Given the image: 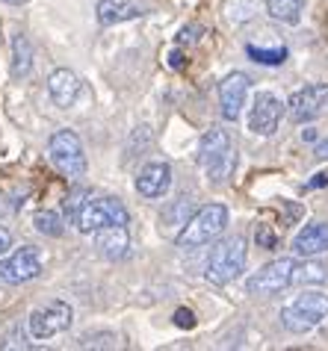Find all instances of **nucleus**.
<instances>
[{
  "instance_id": "obj_2",
  "label": "nucleus",
  "mask_w": 328,
  "mask_h": 351,
  "mask_svg": "<svg viewBox=\"0 0 328 351\" xmlns=\"http://www.w3.org/2000/svg\"><path fill=\"white\" fill-rule=\"evenodd\" d=\"M328 319V295L316 289H305L302 295H296L290 304L281 310V325L290 334H311L314 328H320Z\"/></svg>"
},
{
  "instance_id": "obj_31",
  "label": "nucleus",
  "mask_w": 328,
  "mask_h": 351,
  "mask_svg": "<svg viewBox=\"0 0 328 351\" xmlns=\"http://www.w3.org/2000/svg\"><path fill=\"white\" fill-rule=\"evenodd\" d=\"M169 65H172V68H180V65H183V56H180V53L175 51V53L169 56Z\"/></svg>"
},
{
  "instance_id": "obj_29",
  "label": "nucleus",
  "mask_w": 328,
  "mask_h": 351,
  "mask_svg": "<svg viewBox=\"0 0 328 351\" xmlns=\"http://www.w3.org/2000/svg\"><path fill=\"white\" fill-rule=\"evenodd\" d=\"M314 157H316V160H320V162H325V160H328V139H323L320 145H316Z\"/></svg>"
},
{
  "instance_id": "obj_11",
  "label": "nucleus",
  "mask_w": 328,
  "mask_h": 351,
  "mask_svg": "<svg viewBox=\"0 0 328 351\" xmlns=\"http://www.w3.org/2000/svg\"><path fill=\"white\" fill-rule=\"evenodd\" d=\"M248 89H252V80L243 71H231L225 80L219 83V106H222V119L225 121H237L239 112L246 106Z\"/></svg>"
},
{
  "instance_id": "obj_21",
  "label": "nucleus",
  "mask_w": 328,
  "mask_h": 351,
  "mask_svg": "<svg viewBox=\"0 0 328 351\" xmlns=\"http://www.w3.org/2000/svg\"><path fill=\"white\" fill-rule=\"evenodd\" d=\"M33 224H36V230H38V233H45V237H62V233H65L62 219L56 216L54 210L36 213V216H33Z\"/></svg>"
},
{
  "instance_id": "obj_25",
  "label": "nucleus",
  "mask_w": 328,
  "mask_h": 351,
  "mask_svg": "<svg viewBox=\"0 0 328 351\" xmlns=\"http://www.w3.org/2000/svg\"><path fill=\"white\" fill-rule=\"evenodd\" d=\"M255 239H257V245H260V248H275V245H278V239H275V233L269 230V224H257Z\"/></svg>"
},
{
  "instance_id": "obj_1",
  "label": "nucleus",
  "mask_w": 328,
  "mask_h": 351,
  "mask_svg": "<svg viewBox=\"0 0 328 351\" xmlns=\"http://www.w3.org/2000/svg\"><path fill=\"white\" fill-rule=\"evenodd\" d=\"M198 165L204 169L207 180L213 183V186H222V183H228V178L234 174L237 169V148L234 142H231L228 130H207L201 136V145H198Z\"/></svg>"
},
{
  "instance_id": "obj_27",
  "label": "nucleus",
  "mask_w": 328,
  "mask_h": 351,
  "mask_svg": "<svg viewBox=\"0 0 328 351\" xmlns=\"http://www.w3.org/2000/svg\"><path fill=\"white\" fill-rule=\"evenodd\" d=\"M175 325L178 328H187V330L196 328V316H192V310H183V307L175 310Z\"/></svg>"
},
{
  "instance_id": "obj_24",
  "label": "nucleus",
  "mask_w": 328,
  "mask_h": 351,
  "mask_svg": "<svg viewBox=\"0 0 328 351\" xmlns=\"http://www.w3.org/2000/svg\"><path fill=\"white\" fill-rule=\"evenodd\" d=\"M83 348H113L115 346V337L113 334H98V337H83L80 339Z\"/></svg>"
},
{
  "instance_id": "obj_12",
  "label": "nucleus",
  "mask_w": 328,
  "mask_h": 351,
  "mask_svg": "<svg viewBox=\"0 0 328 351\" xmlns=\"http://www.w3.org/2000/svg\"><path fill=\"white\" fill-rule=\"evenodd\" d=\"M281 112L284 106L272 92H257L252 112H248V130L255 136H272L278 121H281Z\"/></svg>"
},
{
  "instance_id": "obj_20",
  "label": "nucleus",
  "mask_w": 328,
  "mask_h": 351,
  "mask_svg": "<svg viewBox=\"0 0 328 351\" xmlns=\"http://www.w3.org/2000/svg\"><path fill=\"white\" fill-rule=\"evenodd\" d=\"M269 15L281 24H298L302 21V12H305V0H269L266 3Z\"/></svg>"
},
{
  "instance_id": "obj_22",
  "label": "nucleus",
  "mask_w": 328,
  "mask_h": 351,
  "mask_svg": "<svg viewBox=\"0 0 328 351\" xmlns=\"http://www.w3.org/2000/svg\"><path fill=\"white\" fill-rule=\"evenodd\" d=\"M248 56H252L255 62H263V65H281L287 60V51L284 47H272V51H266V47L248 45Z\"/></svg>"
},
{
  "instance_id": "obj_8",
  "label": "nucleus",
  "mask_w": 328,
  "mask_h": 351,
  "mask_svg": "<svg viewBox=\"0 0 328 351\" xmlns=\"http://www.w3.org/2000/svg\"><path fill=\"white\" fill-rule=\"evenodd\" d=\"M71 322H74L71 304H65V301H51V304L33 310L30 334L36 339H47V337H56V334H62V330H69Z\"/></svg>"
},
{
  "instance_id": "obj_32",
  "label": "nucleus",
  "mask_w": 328,
  "mask_h": 351,
  "mask_svg": "<svg viewBox=\"0 0 328 351\" xmlns=\"http://www.w3.org/2000/svg\"><path fill=\"white\" fill-rule=\"evenodd\" d=\"M302 139H305V142H314L316 133H314V130H302Z\"/></svg>"
},
{
  "instance_id": "obj_26",
  "label": "nucleus",
  "mask_w": 328,
  "mask_h": 351,
  "mask_svg": "<svg viewBox=\"0 0 328 351\" xmlns=\"http://www.w3.org/2000/svg\"><path fill=\"white\" fill-rule=\"evenodd\" d=\"M201 33H204V30H201V27H196V24H192V27H183L180 36H178V42H180V45H192V42H198V38H201Z\"/></svg>"
},
{
  "instance_id": "obj_13",
  "label": "nucleus",
  "mask_w": 328,
  "mask_h": 351,
  "mask_svg": "<svg viewBox=\"0 0 328 351\" xmlns=\"http://www.w3.org/2000/svg\"><path fill=\"white\" fill-rule=\"evenodd\" d=\"M47 92H51V101L60 106V110H69L80 97V77L69 68H56V71L47 77Z\"/></svg>"
},
{
  "instance_id": "obj_19",
  "label": "nucleus",
  "mask_w": 328,
  "mask_h": 351,
  "mask_svg": "<svg viewBox=\"0 0 328 351\" xmlns=\"http://www.w3.org/2000/svg\"><path fill=\"white\" fill-rule=\"evenodd\" d=\"M328 280V269L323 263H316L311 257H305L302 263H296L293 269V284L298 287H316V284H325Z\"/></svg>"
},
{
  "instance_id": "obj_6",
  "label": "nucleus",
  "mask_w": 328,
  "mask_h": 351,
  "mask_svg": "<svg viewBox=\"0 0 328 351\" xmlns=\"http://www.w3.org/2000/svg\"><path fill=\"white\" fill-rule=\"evenodd\" d=\"M71 221L80 233H95L101 228H110V224H128L130 216L119 198H95V201L86 198V204L77 210Z\"/></svg>"
},
{
  "instance_id": "obj_18",
  "label": "nucleus",
  "mask_w": 328,
  "mask_h": 351,
  "mask_svg": "<svg viewBox=\"0 0 328 351\" xmlns=\"http://www.w3.org/2000/svg\"><path fill=\"white\" fill-rule=\"evenodd\" d=\"M139 15H142V9L133 6V3H124V0H101L98 3V21L104 27L133 21V18H139Z\"/></svg>"
},
{
  "instance_id": "obj_4",
  "label": "nucleus",
  "mask_w": 328,
  "mask_h": 351,
  "mask_svg": "<svg viewBox=\"0 0 328 351\" xmlns=\"http://www.w3.org/2000/svg\"><path fill=\"white\" fill-rule=\"evenodd\" d=\"M47 157H51L54 169L71 183H77L86 174V154H83L80 136L74 130H56L47 139Z\"/></svg>"
},
{
  "instance_id": "obj_7",
  "label": "nucleus",
  "mask_w": 328,
  "mask_h": 351,
  "mask_svg": "<svg viewBox=\"0 0 328 351\" xmlns=\"http://www.w3.org/2000/svg\"><path fill=\"white\" fill-rule=\"evenodd\" d=\"M293 269H296V260H290V257L266 263L263 269L255 271V275L246 280L248 295H278L281 289L293 287Z\"/></svg>"
},
{
  "instance_id": "obj_23",
  "label": "nucleus",
  "mask_w": 328,
  "mask_h": 351,
  "mask_svg": "<svg viewBox=\"0 0 328 351\" xmlns=\"http://www.w3.org/2000/svg\"><path fill=\"white\" fill-rule=\"evenodd\" d=\"M86 198H89V192H86V189H74L69 198H65V213H69V219L77 216V210L86 204Z\"/></svg>"
},
{
  "instance_id": "obj_10",
  "label": "nucleus",
  "mask_w": 328,
  "mask_h": 351,
  "mask_svg": "<svg viewBox=\"0 0 328 351\" xmlns=\"http://www.w3.org/2000/svg\"><path fill=\"white\" fill-rule=\"evenodd\" d=\"M325 106H328V83H311L305 89L293 92L290 104H287V112H290L293 121L305 124V121H314Z\"/></svg>"
},
{
  "instance_id": "obj_17",
  "label": "nucleus",
  "mask_w": 328,
  "mask_h": 351,
  "mask_svg": "<svg viewBox=\"0 0 328 351\" xmlns=\"http://www.w3.org/2000/svg\"><path fill=\"white\" fill-rule=\"evenodd\" d=\"M30 71H33V42L18 33L12 38V62H9V74H12L15 80H24Z\"/></svg>"
},
{
  "instance_id": "obj_16",
  "label": "nucleus",
  "mask_w": 328,
  "mask_h": 351,
  "mask_svg": "<svg viewBox=\"0 0 328 351\" xmlns=\"http://www.w3.org/2000/svg\"><path fill=\"white\" fill-rule=\"evenodd\" d=\"M293 251L298 257H316L328 251V221H314L305 224L293 239Z\"/></svg>"
},
{
  "instance_id": "obj_5",
  "label": "nucleus",
  "mask_w": 328,
  "mask_h": 351,
  "mask_svg": "<svg viewBox=\"0 0 328 351\" xmlns=\"http://www.w3.org/2000/svg\"><path fill=\"white\" fill-rule=\"evenodd\" d=\"M246 269V239L243 237H231L222 239L219 245L213 248V254L207 260V280L213 287H225L234 278L243 275Z\"/></svg>"
},
{
  "instance_id": "obj_9",
  "label": "nucleus",
  "mask_w": 328,
  "mask_h": 351,
  "mask_svg": "<svg viewBox=\"0 0 328 351\" xmlns=\"http://www.w3.org/2000/svg\"><path fill=\"white\" fill-rule=\"evenodd\" d=\"M38 275H42V257H38V251L33 245L12 251L0 263V280L3 284H27V280H33Z\"/></svg>"
},
{
  "instance_id": "obj_3",
  "label": "nucleus",
  "mask_w": 328,
  "mask_h": 351,
  "mask_svg": "<svg viewBox=\"0 0 328 351\" xmlns=\"http://www.w3.org/2000/svg\"><path fill=\"white\" fill-rule=\"evenodd\" d=\"M228 224V207L222 204H207V207L196 210L189 216V221L180 228L178 233V245L180 248H201L207 242H213Z\"/></svg>"
},
{
  "instance_id": "obj_28",
  "label": "nucleus",
  "mask_w": 328,
  "mask_h": 351,
  "mask_svg": "<svg viewBox=\"0 0 328 351\" xmlns=\"http://www.w3.org/2000/svg\"><path fill=\"white\" fill-rule=\"evenodd\" d=\"M325 183H328V174H316V178H314L311 183H305V189L311 192V189H320V186H325Z\"/></svg>"
},
{
  "instance_id": "obj_14",
  "label": "nucleus",
  "mask_w": 328,
  "mask_h": 351,
  "mask_svg": "<svg viewBox=\"0 0 328 351\" xmlns=\"http://www.w3.org/2000/svg\"><path fill=\"white\" fill-rule=\"evenodd\" d=\"M172 186V169L169 162H148L137 178V192L142 198H163Z\"/></svg>"
},
{
  "instance_id": "obj_30",
  "label": "nucleus",
  "mask_w": 328,
  "mask_h": 351,
  "mask_svg": "<svg viewBox=\"0 0 328 351\" xmlns=\"http://www.w3.org/2000/svg\"><path fill=\"white\" fill-rule=\"evenodd\" d=\"M9 245H12V237H9V230H6V228H0V254H3Z\"/></svg>"
},
{
  "instance_id": "obj_15",
  "label": "nucleus",
  "mask_w": 328,
  "mask_h": 351,
  "mask_svg": "<svg viewBox=\"0 0 328 351\" xmlns=\"http://www.w3.org/2000/svg\"><path fill=\"white\" fill-rule=\"evenodd\" d=\"M95 245H98L101 257H107V260L128 257V248H130L128 224H110V228L95 230Z\"/></svg>"
},
{
  "instance_id": "obj_33",
  "label": "nucleus",
  "mask_w": 328,
  "mask_h": 351,
  "mask_svg": "<svg viewBox=\"0 0 328 351\" xmlns=\"http://www.w3.org/2000/svg\"><path fill=\"white\" fill-rule=\"evenodd\" d=\"M3 3H9V6H18V3H27V0H3Z\"/></svg>"
}]
</instances>
